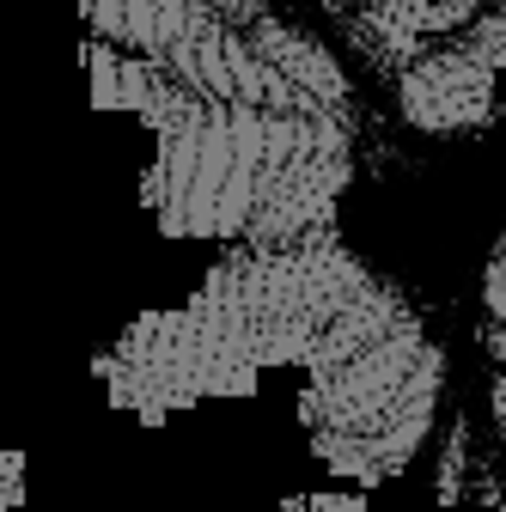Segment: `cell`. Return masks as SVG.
<instances>
[{
    "mask_svg": "<svg viewBox=\"0 0 506 512\" xmlns=\"http://www.w3.org/2000/svg\"><path fill=\"white\" fill-rule=\"evenodd\" d=\"M397 104H403V116L415 128H427V135L482 128L494 116V68H488V61H476L464 43L433 49V55H415L409 68H403Z\"/></svg>",
    "mask_w": 506,
    "mask_h": 512,
    "instance_id": "6",
    "label": "cell"
},
{
    "mask_svg": "<svg viewBox=\"0 0 506 512\" xmlns=\"http://www.w3.org/2000/svg\"><path fill=\"white\" fill-rule=\"evenodd\" d=\"M281 512H366V500L360 494H299Z\"/></svg>",
    "mask_w": 506,
    "mask_h": 512,
    "instance_id": "11",
    "label": "cell"
},
{
    "mask_svg": "<svg viewBox=\"0 0 506 512\" xmlns=\"http://www.w3.org/2000/svg\"><path fill=\"white\" fill-rule=\"evenodd\" d=\"M366 281L372 269L342 238H318V244L281 250V256L232 250L196 287V305L214 311L220 330L269 372V366H299L305 348L324 336V324Z\"/></svg>",
    "mask_w": 506,
    "mask_h": 512,
    "instance_id": "3",
    "label": "cell"
},
{
    "mask_svg": "<svg viewBox=\"0 0 506 512\" xmlns=\"http://www.w3.org/2000/svg\"><path fill=\"white\" fill-rule=\"evenodd\" d=\"M74 7H80L104 37L141 49L147 61L165 55V49H177L202 19H214L208 0H74Z\"/></svg>",
    "mask_w": 506,
    "mask_h": 512,
    "instance_id": "7",
    "label": "cell"
},
{
    "mask_svg": "<svg viewBox=\"0 0 506 512\" xmlns=\"http://www.w3.org/2000/svg\"><path fill=\"white\" fill-rule=\"evenodd\" d=\"M482 299H488V311L506 324V250L494 256V269H488V287H482Z\"/></svg>",
    "mask_w": 506,
    "mask_h": 512,
    "instance_id": "12",
    "label": "cell"
},
{
    "mask_svg": "<svg viewBox=\"0 0 506 512\" xmlns=\"http://www.w3.org/2000/svg\"><path fill=\"white\" fill-rule=\"evenodd\" d=\"M25 500V452H0V512Z\"/></svg>",
    "mask_w": 506,
    "mask_h": 512,
    "instance_id": "10",
    "label": "cell"
},
{
    "mask_svg": "<svg viewBox=\"0 0 506 512\" xmlns=\"http://www.w3.org/2000/svg\"><path fill=\"white\" fill-rule=\"evenodd\" d=\"M494 427H500V439H506V378L494 384Z\"/></svg>",
    "mask_w": 506,
    "mask_h": 512,
    "instance_id": "13",
    "label": "cell"
},
{
    "mask_svg": "<svg viewBox=\"0 0 506 512\" xmlns=\"http://www.w3.org/2000/svg\"><path fill=\"white\" fill-rule=\"evenodd\" d=\"M299 421L342 482H391L415 464L446 397V348L391 281H366L305 348Z\"/></svg>",
    "mask_w": 506,
    "mask_h": 512,
    "instance_id": "1",
    "label": "cell"
},
{
    "mask_svg": "<svg viewBox=\"0 0 506 512\" xmlns=\"http://www.w3.org/2000/svg\"><path fill=\"white\" fill-rule=\"evenodd\" d=\"M318 122L324 110L275 116L189 98L159 128V159L141 177V196L171 238H238L263 177L318 135Z\"/></svg>",
    "mask_w": 506,
    "mask_h": 512,
    "instance_id": "2",
    "label": "cell"
},
{
    "mask_svg": "<svg viewBox=\"0 0 506 512\" xmlns=\"http://www.w3.org/2000/svg\"><path fill=\"white\" fill-rule=\"evenodd\" d=\"M244 37H250V49H257L287 86H299L311 104H342V98H348V80H342V68H336V55H330L324 43H311L305 31H293V25H281V19H257Z\"/></svg>",
    "mask_w": 506,
    "mask_h": 512,
    "instance_id": "8",
    "label": "cell"
},
{
    "mask_svg": "<svg viewBox=\"0 0 506 512\" xmlns=\"http://www.w3.org/2000/svg\"><path fill=\"white\" fill-rule=\"evenodd\" d=\"M348 171H354L348 165V128L336 116H324L318 135L305 147H293L263 177L238 244L257 250V256H281V250H305L318 238H336V208H342Z\"/></svg>",
    "mask_w": 506,
    "mask_h": 512,
    "instance_id": "5",
    "label": "cell"
},
{
    "mask_svg": "<svg viewBox=\"0 0 506 512\" xmlns=\"http://www.w3.org/2000/svg\"><path fill=\"white\" fill-rule=\"evenodd\" d=\"M494 0H372V31L391 43L397 61H415L421 55V37H446V31H464L470 19H482Z\"/></svg>",
    "mask_w": 506,
    "mask_h": 512,
    "instance_id": "9",
    "label": "cell"
},
{
    "mask_svg": "<svg viewBox=\"0 0 506 512\" xmlns=\"http://www.w3.org/2000/svg\"><path fill=\"white\" fill-rule=\"evenodd\" d=\"M98 372L110 384V403L141 415L147 427H159L165 415H177L189 403H208V397H250L263 378V366L196 299L177 311L135 317L122 330V342L98 360Z\"/></svg>",
    "mask_w": 506,
    "mask_h": 512,
    "instance_id": "4",
    "label": "cell"
}]
</instances>
